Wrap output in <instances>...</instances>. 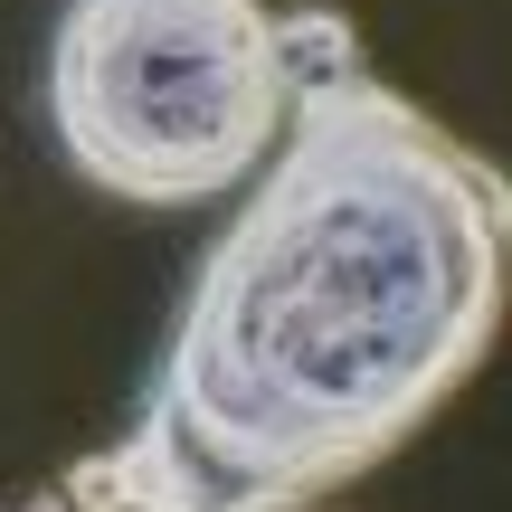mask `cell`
Instances as JSON below:
<instances>
[{
  "label": "cell",
  "mask_w": 512,
  "mask_h": 512,
  "mask_svg": "<svg viewBox=\"0 0 512 512\" xmlns=\"http://www.w3.org/2000/svg\"><path fill=\"white\" fill-rule=\"evenodd\" d=\"M512 304V171L389 95L304 86L275 171L190 275L133 427L76 512H304L399 456Z\"/></svg>",
  "instance_id": "cell-1"
},
{
  "label": "cell",
  "mask_w": 512,
  "mask_h": 512,
  "mask_svg": "<svg viewBox=\"0 0 512 512\" xmlns=\"http://www.w3.org/2000/svg\"><path fill=\"white\" fill-rule=\"evenodd\" d=\"M285 114L294 76L266 0H67L48 29L57 152L105 200H228L275 152Z\"/></svg>",
  "instance_id": "cell-2"
},
{
  "label": "cell",
  "mask_w": 512,
  "mask_h": 512,
  "mask_svg": "<svg viewBox=\"0 0 512 512\" xmlns=\"http://www.w3.org/2000/svg\"><path fill=\"white\" fill-rule=\"evenodd\" d=\"M275 48H285L294 95H304V86H332V76H361V38H351L342 10H285V19H275Z\"/></svg>",
  "instance_id": "cell-3"
}]
</instances>
